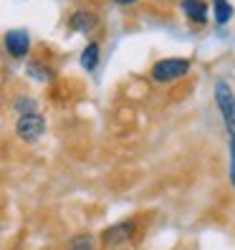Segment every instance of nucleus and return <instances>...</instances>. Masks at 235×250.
<instances>
[{
  "mask_svg": "<svg viewBox=\"0 0 235 250\" xmlns=\"http://www.w3.org/2000/svg\"><path fill=\"white\" fill-rule=\"evenodd\" d=\"M190 71H192V61H190V58L167 56V58H159V61L152 63L150 79L157 86H167V83H174V81H182Z\"/></svg>",
  "mask_w": 235,
  "mask_h": 250,
  "instance_id": "obj_1",
  "label": "nucleus"
},
{
  "mask_svg": "<svg viewBox=\"0 0 235 250\" xmlns=\"http://www.w3.org/2000/svg\"><path fill=\"white\" fill-rule=\"evenodd\" d=\"M139 235V220L129 217L122 223L109 225L104 232L99 235V248L101 250H124L127 245H131Z\"/></svg>",
  "mask_w": 235,
  "mask_h": 250,
  "instance_id": "obj_2",
  "label": "nucleus"
},
{
  "mask_svg": "<svg viewBox=\"0 0 235 250\" xmlns=\"http://www.w3.org/2000/svg\"><path fill=\"white\" fill-rule=\"evenodd\" d=\"M213 99H215L220 119H223L228 139L235 137V91H233V86L225 79H217L213 86Z\"/></svg>",
  "mask_w": 235,
  "mask_h": 250,
  "instance_id": "obj_3",
  "label": "nucleus"
},
{
  "mask_svg": "<svg viewBox=\"0 0 235 250\" xmlns=\"http://www.w3.org/2000/svg\"><path fill=\"white\" fill-rule=\"evenodd\" d=\"M13 131L16 137L23 142V144H38L48 131V122L41 111H33V114H21L16 116V124H13Z\"/></svg>",
  "mask_w": 235,
  "mask_h": 250,
  "instance_id": "obj_4",
  "label": "nucleus"
},
{
  "mask_svg": "<svg viewBox=\"0 0 235 250\" xmlns=\"http://www.w3.org/2000/svg\"><path fill=\"white\" fill-rule=\"evenodd\" d=\"M0 48L10 61H28V56L33 51V38L25 28H10L0 38Z\"/></svg>",
  "mask_w": 235,
  "mask_h": 250,
  "instance_id": "obj_5",
  "label": "nucleus"
},
{
  "mask_svg": "<svg viewBox=\"0 0 235 250\" xmlns=\"http://www.w3.org/2000/svg\"><path fill=\"white\" fill-rule=\"evenodd\" d=\"M66 25H68L71 33L91 36V33L99 31L101 21H99V13H96V10H91V8H76V10H71V16H68Z\"/></svg>",
  "mask_w": 235,
  "mask_h": 250,
  "instance_id": "obj_6",
  "label": "nucleus"
},
{
  "mask_svg": "<svg viewBox=\"0 0 235 250\" xmlns=\"http://www.w3.org/2000/svg\"><path fill=\"white\" fill-rule=\"evenodd\" d=\"M180 10L182 16L187 18V23H192L197 28L208 25V18H210V3L208 0H180Z\"/></svg>",
  "mask_w": 235,
  "mask_h": 250,
  "instance_id": "obj_7",
  "label": "nucleus"
},
{
  "mask_svg": "<svg viewBox=\"0 0 235 250\" xmlns=\"http://www.w3.org/2000/svg\"><path fill=\"white\" fill-rule=\"evenodd\" d=\"M25 73H28L33 81H38V83H53V79H56V68L46 61V58H41V56L28 58Z\"/></svg>",
  "mask_w": 235,
  "mask_h": 250,
  "instance_id": "obj_8",
  "label": "nucleus"
},
{
  "mask_svg": "<svg viewBox=\"0 0 235 250\" xmlns=\"http://www.w3.org/2000/svg\"><path fill=\"white\" fill-rule=\"evenodd\" d=\"M99 63H101V43L99 41H89L81 48V53H79V66L86 73H94L99 68Z\"/></svg>",
  "mask_w": 235,
  "mask_h": 250,
  "instance_id": "obj_9",
  "label": "nucleus"
},
{
  "mask_svg": "<svg viewBox=\"0 0 235 250\" xmlns=\"http://www.w3.org/2000/svg\"><path fill=\"white\" fill-rule=\"evenodd\" d=\"M64 250H99V238L94 232H76L66 240Z\"/></svg>",
  "mask_w": 235,
  "mask_h": 250,
  "instance_id": "obj_10",
  "label": "nucleus"
},
{
  "mask_svg": "<svg viewBox=\"0 0 235 250\" xmlns=\"http://www.w3.org/2000/svg\"><path fill=\"white\" fill-rule=\"evenodd\" d=\"M210 13H213V18H215L217 25H228L233 21V16H235V8H233L230 0H213Z\"/></svg>",
  "mask_w": 235,
  "mask_h": 250,
  "instance_id": "obj_11",
  "label": "nucleus"
},
{
  "mask_svg": "<svg viewBox=\"0 0 235 250\" xmlns=\"http://www.w3.org/2000/svg\"><path fill=\"white\" fill-rule=\"evenodd\" d=\"M10 109L16 111V116L21 114H33V111H41V104L33 94H18L16 99L10 101Z\"/></svg>",
  "mask_w": 235,
  "mask_h": 250,
  "instance_id": "obj_12",
  "label": "nucleus"
},
{
  "mask_svg": "<svg viewBox=\"0 0 235 250\" xmlns=\"http://www.w3.org/2000/svg\"><path fill=\"white\" fill-rule=\"evenodd\" d=\"M109 3H114V5H119V8H129V5H134V3H139V0H109Z\"/></svg>",
  "mask_w": 235,
  "mask_h": 250,
  "instance_id": "obj_13",
  "label": "nucleus"
},
{
  "mask_svg": "<svg viewBox=\"0 0 235 250\" xmlns=\"http://www.w3.org/2000/svg\"><path fill=\"white\" fill-rule=\"evenodd\" d=\"M0 232H3V225H0Z\"/></svg>",
  "mask_w": 235,
  "mask_h": 250,
  "instance_id": "obj_14",
  "label": "nucleus"
}]
</instances>
